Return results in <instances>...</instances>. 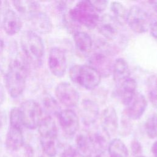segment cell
Masks as SVG:
<instances>
[{
	"label": "cell",
	"instance_id": "f546056e",
	"mask_svg": "<svg viewBox=\"0 0 157 157\" xmlns=\"http://www.w3.org/2000/svg\"><path fill=\"white\" fill-rule=\"evenodd\" d=\"M130 121L131 120L123 112L120 124V132L122 135L126 136L130 133L132 128V125Z\"/></svg>",
	"mask_w": 157,
	"mask_h": 157
},
{
	"label": "cell",
	"instance_id": "44dd1931",
	"mask_svg": "<svg viewBox=\"0 0 157 157\" xmlns=\"http://www.w3.org/2000/svg\"><path fill=\"white\" fill-rule=\"evenodd\" d=\"M137 84L135 79L129 77L118 86L117 93L121 102L126 106L137 93Z\"/></svg>",
	"mask_w": 157,
	"mask_h": 157
},
{
	"label": "cell",
	"instance_id": "cb8c5ba5",
	"mask_svg": "<svg viewBox=\"0 0 157 157\" xmlns=\"http://www.w3.org/2000/svg\"><path fill=\"white\" fill-rule=\"evenodd\" d=\"M110 11L112 17L117 21L118 25H123L126 22V18L128 10L121 2L118 1H112L110 5Z\"/></svg>",
	"mask_w": 157,
	"mask_h": 157
},
{
	"label": "cell",
	"instance_id": "ac0fdd59",
	"mask_svg": "<svg viewBox=\"0 0 157 157\" xmlns=\"http://www.w3.org/2000/svg\"><path fill=\"white\" fill-rule=\"evenodd\" d=\"M29 19L31 21L34 32L40 34H48L53 28V24L49 16L41 11H37L30 16Z\"/></svg>",
	"mask_w": 157,
	"mask_h": 157
},
{
	"label": "cell",
	"instance_id": "30bf717a",
	"mask_svg": "<svg viewBox=\"0 0 157 157\" xmlns=\"http://www.w3.org/2000/svg\"><path fill=\"white\" fill-rule=\"evenodd\" d=\"M57 117L60 127L66 135L71 137L76 134L80 126V118L73 110H61Z\"/></svg>",
	"mask_w": 157,
	"mask_h": 157
},
{
	"label": "cell",
	"instance_id": "4fadbf2b",
	"mask_svg": "<svg viewBox=\"0 0 157 157\" xmlns=\"http://www.w3.org/2000/svg\"><path fill=\"white\" fill-rule=\"evenodd\" d=\"M147 107V101L144 94L136 93L126 105L124 113L131 120H137L143 115Z\"/></svg>",
	"mask_w": 157,
	"mask_h": 157
},
{
	"label": "cell",
	"instance_id": "277c9868",
	"mask_svg": "<svg viewBox=\"0 0 157 157\" xmlns=\"http://www.w3.org/2000/svg\"><path fill=\"white\" fill-rule=\"evenodd\" d=\"M21 46L26 58L34 63H39L44 54L43 40L33 30L23 33L20 39Z\"/></svg>",
	"mask_w": 157,
	"mask_h": 157
},
{
	"label": "cell",
	"instance_id": "8992f818",
	"mask_svg": "<svg viewBox=\"0 0 157 157\" xmlns=\"http://www.w3.org/2000/svg\"><path fill=\"white\" fill-rule=\"evenodd\" d=\"M23 126L29 129L37 128L42 118V109L33 99L23 102L19 107Z\"/></svg>",
	"mask_w": 157,
	"mask_h": 157
},
{
	"label": "cell",
	"instance_id": "74e56055",
	"mask_svg": "<svg viewBox=\"0 0 157 157\" xmlns=\"http://www.w3.org/2000/svg\"><path fill=\"white\" fill-rule=\"evenodd\" d=\"M91 157H107L105 155V153H99V154H96L93 155Z\"/></svg>",
	"mask_w": 157,
	"mask_h": 157
},
{
	"label": "cell",
	"instance_id": "d6986e66",
	"mask_svg": "<svg viewBox=\"0 0 157 157\" xmlns=\"http://www.w3.org/2000/svg\"><path fill=\"white\" fill-rule=\"evenodd\" d=\"M75 147L80 157H91L95 154L89 132H82L75 138Z\"/></svg>",
	"mask_w": 157,
	"mask_h": 157
},
{
	"label": "cell",
	"instance_id": "5b68a950",
	"mask_svg": "<svg viewBox=\"0 0 157 157\" xmlns=\"http://www.w3.org/2000/svg\"><path fill=\"white\" fill-rule=\"evenodd\" d=\"M151 21L150 15L144 8L134 5L128 10L126 23L134 33L142 34L147 32Z\"/></svg>",
	"mask_w": 157,
	"mask_h": 157
},
{
	"label": "cell",
	"instance_id": "836d02e7",
	"mask_svg": "<svg viewBox=\"0 0 157 157\" xmlns=\"http://www.w3.org/2000/svg\"><path fill=\"white\" fill-rule=\"evenodd\" d=\"M90 2L99 13L104 11L109 4V1L105 0H94Z\"/></svg>",
	"mask_w": 157,
	"mask_h": 157
},
{
	"label": "cell",
	"instance_id": "7a4b0ae2",
	"mask_svg": "<svg viewBox=\"0 0 157 157\" xmlns=\"http://www.w3.org/2000/svg\"><path fill=\"white\" fill-rule=\"evenodd\" d=\"M69 20L72 22L94 29L97 27L100 16L93 6L90 1L84 0L78 1L68 12Z\"/></svg>",
	"mask_w": 157,
	"mask_h": 157
},
{
	"label": "cell",
	"instance_id": "7c38bea8",
	"mask_svg": "<svg viewBox=\"0 0 157 157\" xmlns=\"http://www.w3.org/2000/svg\"><path fill=\"white\" fill-rule=\"evenodd\" d=\"M101 129L110 137L117 132L119 127L118 117L116 110L112 106L104 109L100 116Z\"/></svg>",
	"mask_w": 157,
	"mask_h": 157
},
{
	"label": "cell",
	"instance_id": "d6a6232c",
	"mask_svg": "<svg viewBox=\"0 0 157 157\" xmlns=\"http://www.w3.org/2000/svg\"><path fill=\"white\" fill-rule=\"evenodd\" d=\"M131 153L136 157L141 155L142 151V147L140 142L137 139H133L131 142Z\"/></svg>",
	"mask_w": 157,
	"mask_h": 157
},
{
	"label": "cell",
	"instance_id": "ab89813d",
	"mask_svg": "<svg viewBox=\"0 0 157 157\" xmlns=\"http://www.w3.org/2000/svg\"><path fill=\"white\" fill-rule=\"evenodd\" d=\"M137 157H145V156H142V155H140V156H137Z\"/></svg>",
	"mask_w": 157,
	"mask_h": 157
},
{
	"label": "cell",
	"instance_id": "ba28073f",
	"mask_svg": "<svg viewBox=\"0 0 157 157\" xmlns=\"http://www.w3.org/2000/svg\"><path fill=\"white\" fill-rule=\"evenodd\" d=\"M88 65L94 69L101 77H108L112 73L113 63L108 53L98 50L88 59Z\"/></svg>",
	"mask_w": 157,
	"mask_h": 157
},
{
	"label": "cell",
	"instance_id": "60d3db41",
	"mask_svg": "<svg viewBox=\"0 0 157 157\" xmlns=\"http://www.w3.org/2000/svg\"><path fill=\"white\" fill-rule=\"evenodd\" d=\"M1 3H2V2L0 1V6H1Z\"/></svg>",
	"mask_w": 157,
	"mask_h": 157
},
{
	"label": "cell",
	"instance_id": "3957f363",
	"mask_svg": "<svg viewBox=\"0 0 157 157\" xmlns=\"http://www.w3.org/2000/svg\"><path fill=\"white\" fill-rule=\"evenodd\" d=\"M71 80L75 83L86 90L97 87L101 80L100 74L88 64H75L69 71Z\"/></svg>",
	"mask_w": 157,
	"mask_h": 157
},
{
	"label": "cell",
	"instance_id": "f1b7e54d",
	"mask_svg": "<svg viewBox=\"0 0 157 157\" xmlns=\"http://www.w3.org/2000/svg\"><path fill=\"white\" fill-rule=\"evenodd\" d=\"M10 125L22 127L23 123L19 108L13 107L10 112Z\"/></svg>",
	"mask_w": 157,
	"mask_h": 157
},
{
	"label": "cell",
	"instance_id": "603a6c76",
	"mask_svg": "<svg viewBox=\"0 0 157 157\" xmlns=\"http://www.w3.org/2000/svg\"><path fill=\"white\" fill-rule=\"evenodd\" d=\"M107 150L109 157H128V150L124 143L118 138L109 142Z\"/></svg>",
	"mask_w": 157,
	"mask_h": 157
},
{
	"label": "cell",
	"instance_id": "2e32d148",
	"mask_svg": "<svg viewBox=\"0 0 157 157\" xmlns=\"http://www.w3.org/2000/svg\"><path fill=\"white\" fill-rule=\"evenodd\" d=\"M6 148L12 151H17L25 145L22 127L10 125L5 139Z\"/></svg>",
	"mask_w": 157,
	"mask_h": 157
},
{
	"label": "cell",
	"instance_id": "e0dca14e",
	"mask_svg": "<svg viewBox=\"0 0 157 157\" xmlns=\"http://www.w3.org/2000/svg\"><path fill=\"white\" fill-rule=\"evenodd\" d=\"M2 26L7 34L13 36L20 32L23 23L20 16L14 10L7 9L3 17Z\"/></svg>",
	"mask_w": 157,
	"mask_h": 157
},
{
	"label": "cell",
	"instance_id": "484cf974",
	"mask_svg": "<svg viewBox=\"0 0 157 157\" xmlns=\"http://www.w3.org/2000/svg\"><path fill=\"white\" fill-rule=\"evenodd\" d=\"M147 95L151 104L157 108V74L150 75L147 81Z\"/></svg>",
	"mask_w": 157,
	"mask_h": 157
},
{
	"label": "cell",
	"instance_id": "5bb4252c",
	"mask_svg": "<svg viewBox=\"0 0 157 157\" xmlns=\"http://www.w3.org/2000/svg\"><path fill=\"white\" fill-rule=\"evenodd\" d=\"M96 28L106 40H113L118 36V23L110 14H104L100 17Z\"/></svg>",
	"mask_w": 157,
	"mask_h": 157
},
{
	"label": "cell",
	"instance_id": "ffe728a7",
	"mask_svg": "<svg viewBox=\"0 0 157 157\" xmlns=\"http://www.w3.org/2000/svg\"><path fill=\"white\" fill-rule=\"evenodd\" d=\"M112 74L117 86L130 77V69L125 59L123 58L116 59L113 64Z\"/></svg>",
	"mask_w": 157,
	"mask_h": 157
},
{
	"label": "cell",
	"instance_id": "e575fe53",
	"mask_svg": "<svg viewBox=\"0 0 157 157\" xmlns=\"http://www.w3.org/2000/svg\"><path fill=\"white\" fill-rule=\"evenodd\" d=\"M151 36L157 40V21L156 20H152L150 29H149Z\"/></svg>",
	"mask_w": 157,
	"mask_h": 157
},
{
	"label": "cell",
	"instance_id": "7402d4cb",
	"mask_svg": "<svg viewBox=\"0 0 157 157\" xmlns=\"http://www.w3.org/2000/svg\"><path fill=\"white\" fill-rule=\"evenodd\" d=\"M73 39L77 50L82 54H88L93 47L91 36L85 31H76L73 34Z\"/></svg>",
	"mask_w": 157,
	"mask_h": 157
},
{
	"label": "cell",
	"instance_id": "4316f807",
	"mask_svg": "<svg viewBox=\"0 0 157 157\" xmlns=\"http://www.w3.org/2000/svg\"><path fill=\"white\" fill-rule=\"evenodd\" d=\"M145 129L147 136L150 139L157 137V115H151L146 120Z\"/></svg>",
	"mask_w": 157,
	"mask_h": 157
},
{
	"label": "cell",
	"instance_id": "1f68e13d",
	"mask_svg": "<svg viewBox=\"0 0 157 157\" xmlns=\"http://www.w3.org/2000/svg\"><path fill=\"white\" fill-rule=\"evenodd\" d=\"M148 7V10H147L150 15L152 20L157 21V1H150L145 2Z\"/></svg>",
	"mask_w": 157,
	"mask_h": 157
},
{
	"label": "cell",
	"instance_id": "4dcf8cb0",
	"mask_svg": "<svg viewBox=\"0 0 157 157\" xmlns=\"http://www.w3.org/2000/svg\"><path fill=\"white\" fill-rule=\"evenodd\" d=\"M80 156L78 152L73 145H67L65 147L61 153V157H78Z\"/></svg>",
	"mask_w": 157,
	"mask_h": 157
},
{
	"label": "cell",
	"instance_id": "52a82bcc",
	"mask_svg": "<svg viewBox=\"0 0 157 157\" xmlns=\"http://www.w3.org/2000/svg\"><path fill=\"white\" fill-rule=\"evenodd\" d=\"M55 93L58 101L67 107H76L79 103V93L68 82L58 83L55 88Z\"/></svg>",
	"mask_w": 157,
	"mask_h": 157
},
{
	"label": "cell",
	"instance_id": "d590c367",
	"mask_svg": "<svg viewBox=\"0 0 157 157\" xmlns=\"http://www.w3.org/2000/svg\"><path fill=\"white\" fill-rule=\"evenodd\" d=\"M4 99H5L4 87L0 80V105L4 102Z\"/></svg>",
	"mask_w": 157,
	"mask_h": 157
},
{
	"label": "cell",
	"instance_id": "83f0119b",
	"mask_svg": "<svg viewBox=\"0 0 157 157\" xmlns=\"http://www.w3.org/2000/svg\"><path fill=\"white\" fill-rule=\"evenodd\" d=\"M43 105L45 110L48 112V115H58L59 112L61 110L57 102V101L51 96H45L43 99Z\"/></svg>",
	"mask_w": 157,
	"mask_h": 157
},
{
	"label": "cell",
	"instance_id": "6da1fadb",
	"mask_svg": "<svg viewBox=\"0 0 157 157\" xmlns=\"http://www.w3.org/2000/svg\"><path fill=\"white\" fill-rule=\"evenodd\" d=\"M28 69L24 58L17 57L9 64L5 75L6 89L12 98H17L23 92Z\"/></svg>",
	"mask_w": 157,
	"mask_h": 157
},
{
	"label": "cell",
	"instance_id": "8d00e7d4",
	"mask_svg": "<svg viewBox=\"0 0 157 157\" xmlns=\"http://www.w3.org/2000/svg\"><path fill=\"white\" fill-rule=\"evenodd\" d=\"M151 151L155 157H157V140L155 142L151 147Z\"/></svg>",
	"mask_w": 157,
	"mask_h": 157
},
{
	"label": "cell",
	"instance_id": "f35d334b",
	"mask_svg": "<svg viewBox=\"0 0 157 157\" xmlns=\"http://www.w3.org/2000/svg\"><path fill=\"white\" fill-rule=\"evenodd\" d=\"M3 41H2V40L1 39V37H0V53H1V52H2V48H3Z\"/></svg>",
	"mask_w": 157,
	"mask_h": 157
},
{
	"label": "cell",
	"instance_id": "9a60e30c",
	"mask_svg": "<svg viewBox=\"0 0 157 157\" xmlns=\"http://www.w3.org/2000/svg\"><path fill=\"white\" fill-rule=\"evenodd\" d=\"M37 128L40 141L57 140L58 129L55 120L51 116L42 117Z\"/></svg>",
	"mask_w": 157,
	"mask_h": 157
},
{
	"label": "cell",
	"instance_id": "8fae6325",
	"mask_svg": "<svg viewBox=\"0 0 157 157\" xmlns=\"http://www.w3.org/2000/svg\"><path fill=\"white\" fill-rule=\"evenodd\" d=\"M78 112L82 123L85 126H90L96 121L99 117V105L91 99H85L81 101Z\"/></svg>",
	"mask_w": 157,
	"mask_h": 157
},
{
	"label": "cell",
	"instance_id": "d4e9b609",
	"mask_svg": "<svg viewBox=\"0 0 157 157\" xmlns=\"http://www.w3.org/2000/svg\"><path fill=\"white\" fill-rule=\"evenodd\" d=\"M12 3L19 12L27 14L28 16L39 10V4L36 1H13Z\"/></svg>",
	"mask_w": 157,
	"mask_h": 157
},
{
	"label": "cell",
	"instance_id": "9c48e42d",
	"mask_svg": "<svg viewBox=\"0 0 157 157\" xmlns=\"http://www.w3.org/2000/svg\"><path fill=\"white\" fill-rule=\"evenodd\" d=\"M48 65L53 75L62 77L67 69V58L64 50L58 47H52L48 55Z\"/></svg>",
	"mask_w": 157,
	"mask_h": 157
}]
</instances>
